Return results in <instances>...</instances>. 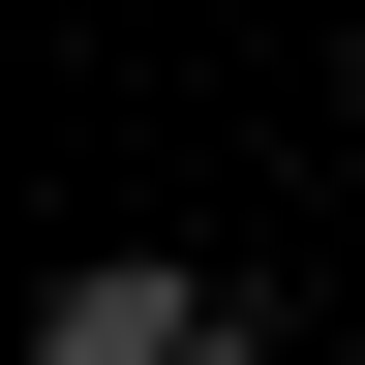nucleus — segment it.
<instances>
[{"mask_svg": "<svg viewBox=\"0 0 365 365\" xmlns=\"http://www.w3.org/2000/svg\"><path fill=\"white\" fill-rule=\"evenodd\" d=\"M31 365H244V274H182V244H91L61 304H31Z\"/></svg>", "mask_w": 365, "mask_h": 365, "instance_id": "f257e3e1", "label": "nucleus"}]
</instances>
